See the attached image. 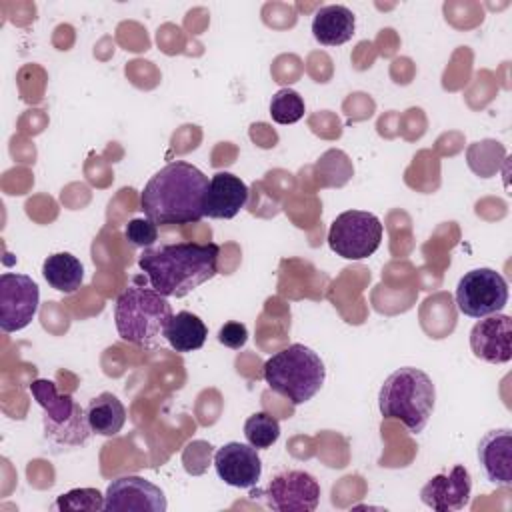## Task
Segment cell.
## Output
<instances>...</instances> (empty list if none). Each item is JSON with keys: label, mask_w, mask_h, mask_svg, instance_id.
I'll return each mask as SVG.
<instances>
[{"label": "cell", "mask_w": 512, "mask_h": 512, "mask_svg": "<svg viewBox=\"0 0 512 512\" xmlns=\"http://www.w3.org/2000/svg\"><path fill=\"white\" fill-rule=\"evenodd\" d=\"M218 256L214 242H176L144 248L138 266L158 294L184 298L218 274Z\"/></svg>", "instance_id": "obj_2"}, {"label": "cell", "mask_w": 512, "mask_h": 512, "mask_svg": "<svg viewBox=\"0 0 512 512\" xmlns=\"http://www.w3.org/2000/svg\"><path fill=\"white\" fill-rule=\"evenodd\" d=\"M248 202V186L232 172H216L204 194V216L208 218H234Z\"/></svg>", "instance_id": "obj_15"}, {"label": "cell", "mask_w": 512, "mask_h": 512, "mask_svg": "<svg viewBox=\"0 0 512 512\" xmlns=\"http://www.w3.org/2000/svg\"><path fill=\"white\" fill-rule=\"evenodd\" d=\"M44 280L62 294H74L84 280L82 262L70 252H56L42 264Z\"/></svg>", "instance_id": "obj_20"}, {"label": "cell", "mask_w": 512, "mask_h": 512, "mask_svg": "<svg viewBox=\"0 0 512 512\" xmlns=\"http://www.w3.org/2000/svg\"><path fill=\"white\" fill-rule=\"evenodd\" d=\"M356 30V18L342 4H328L316 10L312 20V36L322 46L346 44Z\"/></svg>", "instance_id": "obj_17"}, {"label": "cell", "mask_w": 512, "mask_h": 512, "mask_svg": "<svg viewBox=\"0 0 512 512\" xmlns=\"http://www.w3.org/2000/svg\"><path fill=\"white\" fill-rule=\"evenodd\" d=\"M206 336H208L206 324L200 320V316L188 310H180L178 314H174L164 330V338L168 340V344L182 354L200 350L206 342Z\"/></svg>", "instance_id": "obj_19"}, {"label": "cell", "mask_w": 512, "mask_h": 512, "mask_svg": "<svg viewBox=\"0 0 512 512\" xmlns=\"http://www.w3.org/2000/svg\"><path fill=\"white\" fill-rule=\"evenodd\" d=\"M264 496L276 512H312L320 502V484L310 472L284 470L270 480Z\"/></svg>", "instance_id": "obj_10"}, {"label": "cell", "mask_w": 512, "mask_h": 512, "mask_svg": "<svg viewBox=\"0 0 512 512\" xmlns=\"http://www.w3.org/2000/svg\"><path fill=\"white\" fill-rule=\"evenodd\" d=\"M30 394L44 410V434L56 444L80 446L90 436V426L86 420V410L70 396L58 392L52 380L38 378L30 384Z\"/></svg>", "instance_id": "obj_6"}, {"label": "cell", "mask_w": 512, "mask_h": 512, "mask_svg": "<svg viewBox=\"0 0 512 512\" xmlns=\"http://www.w3.org/2000/svg\"><path fill=\"white\" fill-rule=\"evenodd\" d=\"M40 288L38 284L18 272H4L0 276V328L2 332H18L26 328L38 312Z\"/></svg>", "instance_id": "obj_9"}, {"label": "cell", "mask_w": 512, "mask_h": 512, "mask_svg": "<svg viewBox=\"0 0 512 512\" xmlns=\"http://www.w3.org/2000/svg\"><path fill=\"white\" fill-rule=\"evenodd\" d=\"M270 116L278 124H294L304 116V98L292 90L282 88L270 100Z\"/></svg>", "instance_id": "obj_22"}, {"label": "cell", "mask_w": 512, "mask_h": 512, "mask_svg": "<svg viewBox=\"0 0 512 512\" xmlns=\"http://www.w3.org/2000/svg\"><path fill=\"white\" fill-rule=\"evenodd\" d=\"M470 348L476 358L490 364H506L512 358V320L508 314L480 318L470 330Z\"/></svg>", "instance_id": "obj_12"}, {"label": "cell", "mask_w": 512, "mask_h": 512, "mask_svg": "<svg viewBox=\"0 0 512 512\" xmlns=\"http://www.w3.org/2000/svg\"><path fill=\"white\" fill-rule=\"evenodd\" d=\"M244 436L256 450L270 448L280 438V422L268 412H254L244 422Z\"/></svg>", "instance_id": "obj_21"}, {"label": "cell", "mask_w": 512, "mask_h": 512, "mask_svg": "<svg viewBox=\"0 0 512 512\" xmlns=\"http://www.w3.org/2000/svg\"><path fill=\"white\" fill-rule=\"evenodd\" d=\"M214 468L224 484L234 488H252L262 476V460L250 444L228 442L214 452Z\"/></svg>", "instance_id": "obj_13"}, {"label": "cell", "mask_w": 512, "mask_h": 512, "mask_svg": "<svg viewBox=\"0 0 512 512\" xmlns=\"http://www.w3.org/2000/svg\"><path fill=\"white\" fill-rule=\"evenodd\" d=\"M326 378L322 358L304 344H290L264 362V380L270 390L292 406L312 400Z\"/></svg>", "instance_id": "obj_4"}, {"label": "cell", "mask_w": 512, "mask_h": 512, "mask_svg": "<svg viewBox=\"0 0 512 512\" xmlns=\"http://www.w3.org/2000/svg\"><path fill=\"white\" fill-rule=\"evenodd\" d=\"M248 340V330L242 322H226L220 330H218V342L232 348V350H240Z\"/></svg>", "instance_id": "obj_26"}, {"label": "cell", "mask_w": 512, "mask_h": 512, "mask_svg": "<svg viewBox=\"0 0 512 512\" xmlns=\"http://www.w3.org/2000/svg\"><path fill=\"white\" fill-rule=\"evenodd\" d=\"M508 302V284L492 268H474L466 272L456 286V306L464 316L484 318L498 314Z\"/></svg>", "instance_id": "obj_8"}, {"label": "cell", "mask_w": 512, "mask_h": 512, "mask_svg": "<svg viewBox=\"0 0 512 512\" xmlns=\"http://www.w3.org/2000/svg\"><path fill=\"white\" fill-rule=\"evenodd\" d=\"M86 420L94 434L116 436L126 422V408L112 392L94 396L86 406Z\"/></svg>", "instance_id": "obj_18"}, {"label": "cell", "mask_w": 512, "mask_h": 512, "mask_svg": "<svg viewBox=\"0 0 512 512\" xmlns=\"http://www.w3.org/2000/svg\"><path fill=\"white\" fill-rule=\"evenodd\" d=\"M208 176L190 162L162 166L140 192V208L156 226L192 224L204 218Z\"/></svg>", "instance_id": "obj_1"}, {"label": "cell", "mask_w": 512, "mask_h": 512, "mask_svg": "<svg viewBox=\"0 0 512 512\" xmlns=\"http://www.w3.org/2000/svg\"><path fill=\"white\" fill-rule=\"evenodd\" d=\"M124 238L136 248H150L158 240V226L148 218H132L124 228Z\"/></svg>", "instance_id": "obj_24"}, {"label": "cell", "mask_w": 512, "mask_h": 512, "mask_svg": "<svg viewBox=\"0 0 512 512\" xmlns=\"http://www.w3.org/2000/svg\"><path fill=\"white\" fill-rule=\"evenodd\" d=\"M172 316L170 302L154 288L128 286L118 294L114 304L118 336L136 346L158 344Z\"/></svg>", "instance_id": "obj_5"}, {"label": "cell", "mask_w": 512, "mask_h": 512, "mask_svg": "<svg viewBox=\"0 0 512 512\" xmlns=\"http://www.w3.org/2000/svg\"><path fill=\"white\" fill-rule=\"evenodd\" d=\"M166 508L168 502L160 486L142 476L128 474L114 478L104 494L106 512H164Z\"/></svg>", "instance_id": "obj_11"}, {"label": "cell", "mask_w": 512, "mask_h": 512, "mask_svg": "<svg viewBox=\"0 0 512 512\" xmlns=\"http://www.w3.org/2000/svg\"><path fill=\"white\" fill-rule=\"evenodd\" d=\"M478 462L488 482L512 486V430L486 432L478 442Z\"/></svg>", "instance_id": "obj_16"}, {"label": "cell", "mask_w": 512, "mask_h": 512, "mask_svg": "<svg viewBox=\"0 0 512 512\" xmlns=\"http://www.w3.org/2000/svg\"><path fill=\"white\" fill-rule=\"evenodd\" d=\"M472 478L470 472L456 464L448 474L432 476L420 490V500L436 512L462 510L470 502Z\"/></svg>", "instance_id": "obj_14"}, {"label": "cell", "mask_w": 512, "mask_h": 512, "mask_svg": "<svg viewBox=\"0 0 512 512\" xmlns=\"http://www.w3.org/2000/svg\"><path fill=\"white\" fill-rule=\"evenodd\" d=\"M382 232L384 226L372 212L346 210L332 220L328 230V246L340 258L364 260L378 250Z\"/></svg>", "instance_id": "obj_7"}, {"label": "cell", "mask_w": 512, "mask_h": 512, "mask_svg": "<svg viewBox=\"0 0 512 512\" xmlns=\"http://www.w3.org/2000/svg\"><path fill=\"white\" fill-rule=\"evenodd\" d=\"M54 510H70V512H98L104 510V494L96 488H74L66 494H60L52 506Z\"/></svg>", "instance_id": "obj_23"}, {"label": "cell", "mask_w": 512, "mask_h": 512, "mask_svg": "<svg viewBox=\"0 0 512 512\" xmlns=\"http://www.w3.org/2000/svg\"><path fill=\"white\" fill-rule=\"evenodd\" d=\"M434 404L436 388L432 378L414 366L394 370L378 392L380 414L390 420H400L412 434L426 428Z\"/></svg>", "instance_id": "obj_3"}, {"label": "cell", "mask_w": 512, "mask_h": 512, "mask_svg": "<svg viewBox=\"0 0 512 512\" xmlns=\"http://www.w3.org/2000/svg\"><path fill=\"white\" fill-rule=\"evenodd\" d=\"M212 456V446L204 440L190 442L182 452V464L188 474H202L208 468Z\"/></svg>", "instance_id": "obj_25"}]
</instances>
